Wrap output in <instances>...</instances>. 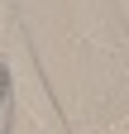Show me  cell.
Here are the masks:
<instances>
[{
    "instance_id": "cell-1",
    "label": "cell",
    "mask_w": 129,
    "mask_h": 134,
    "mask_svg": "<svg viewBox=\"0 0 129 134\" xmlns=\"http://www.w3.org/2000/svg\"><path fill=\"white\" fill-rule=\"evenodd\" d=\"M0 100H5V72H0Z\"/></svg>"
}]
</instances>
